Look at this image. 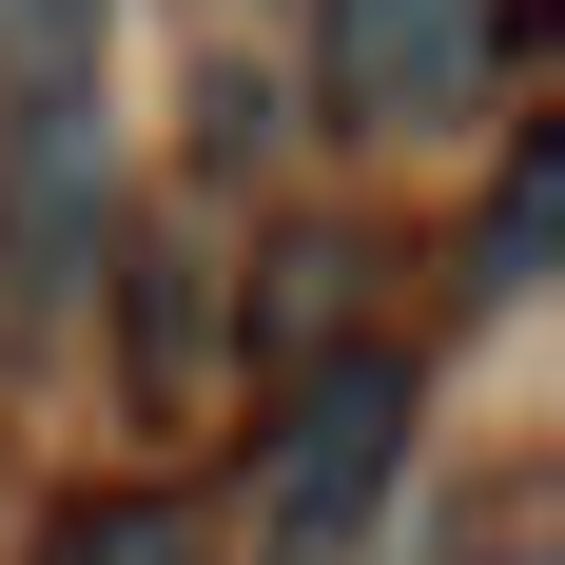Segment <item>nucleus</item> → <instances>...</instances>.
Instances as JSON below:
<instances>
[{"mask_svg":"<svg viewBox=\"0 0 565 565\" xmlns=\"http://www.w3.org/2000/svg\"><path fill=\"white\" fill-rule=\"evenodd\" d=\"M40 565H195V526L117 488V508H58V526H40Z\"/></svg>","mask_w":565,"mask_h":565,"instance_id":"obj_7","label":"nucleus"},{"mask_svg":"<svg viewBox=\"0 0 565 565\" xmlns=\"http://www.w3.org/2000/svg\"><path fill=\"white\" fill-rule=\"evenodd\" d=\"M98 40H117V0H0V78L40 98V78H98Z\"/></svg>","mask_w":565,"mask_h":565,"instance_id":"obj_6","label":"nucleus"},{"mask_svg":"<svg viewBox=\"0 0 565 565\" xmlns=\"http://www.w3.org/2000/svg\"><path fill=\"white\" fill-rule=\"evenodd\" d=\"M195 332H215V274H195V234H157L137 254V371H157V409H195Z\"/></svg>","mask_w":565,"mask_h":565,"instance_id":"obj_5","label":"nucleus"},{"mask_svg":"<svg viewBox=\"0 0 565 565\" xmlns=\"http://www.w3.org/2000/svg\"><path fill=\"white\" fill-rule=\"evenodd\" d=\"M409 468V351H312L254 429V508H274V565H351V526L391 508Z\"/></svg>","mask_w":565,"mask_h":565,"instance_id":"obj_1","label":"nucleus"},{"mask_svg":"<svg viewBox=\"0 0 565 565\" xmlns=\"http://www.w3.org/2000/svg\"><path fill=\"white\" fill-rule=\"evenodd\" d=\"M117 254V157H98V78H40L20 98V157H0V312H78Z\"/></svg>","mask_w":565,"mask_h":565,"instance_id":"obj_2","label":"nucleus"},{"mask_svg":"<svg viewBox=\"0 0 565 565\" xmlns=\"http://www.w3.org/2000/svg\"><path fill=\"white\" fill-rule=\"evenodd\" d=\"M546 234H565V117H526L508 195H488V234H468V292H526V274H546Z\"/></svg>","mask_w":565,"mask_h":565,"instance_id":"obj_4","label":"nucleus"},{"mask_svg":"<svg viewBox=\"0 0 565 565\" xmlns=\"http://www.w3.org/2000/svg\"><path fill=\"white\" fill-rule=\"evenodd\" d=\"M312 40H332V117L351 137H429V117H468L508 0H312Z\"/></svg>","mask_w":565,"mask_h":565,"instance_id":"obj_3","label":"nucleus"}]
</instances>
